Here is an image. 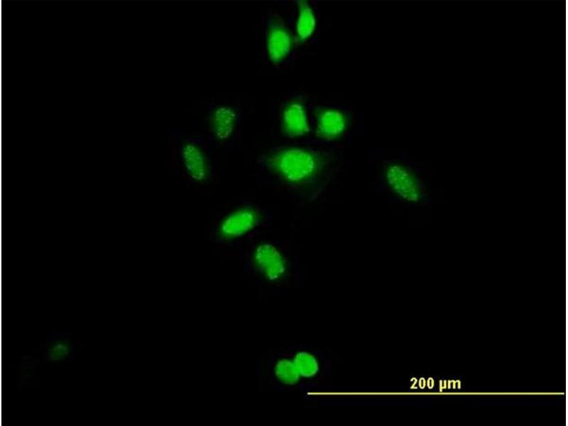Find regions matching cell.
I'll list each match as a JSON object with an SVG mask.
<instances>
[{
  "label": "cell",
  "mask_w": 568,
  "mask_h": 426,
  "mask_svg": "<svg viewBox=\"0 0 568 426\" xmlns=\"http://www.w3.org/2000/svg\"><path fill=\"white\" fill-rule=\"evenodd\" d=\"M266 162L268 169L280 179L298 184L309 181L319 173L322 159L308 149L286 148L271 154Z\"/></svg>",
  "instance_id": "cell-1"
},
{
  "label": "cell",
  "mask_w": 568,
  "mask_h": 426,
  "mask_svg": "<svg viewBox=\"0 0 568 426\" xmlns=\"http://www.w3.org/2000/svg\"><path fill=\"white\" fill-rule=\"evenodd\" d=\"M390 188L403 200L417 203L423 197V189L420 179L408 168L399 164L390 165L386 172Z\"/></svg>",
  "instance_id": "cell-2"
},
{
  "label": "cell",
  "mask_w": 568,
  "mask_h": 426,
  "mask_svg": "<svg viewBox=\"0 0 568 426\" xmlns=\"http://www.w3.org/2000/svg\"><path fill=\"white\" fill-rule=\"evenodd\" d=\"M253 258L257 271L270 281L280 280L285 273L286 263L283 256L271 244H259L253 251Z\"/></svg>",
  "instance_id": "cell-3"
},
{
  "label": "cell",
  "mask_w": 568,
  "mask_h": 426,
  "mask_svg": "<svg viewBox=\"0 0 568 426\" xmlns=\"http://www.w3.org/2000/svg\"><path fill=\"white\" fill-rule=\"evenodd\" d=\"M256 209L243 207L235 210L222 222L219 232L222 237L232 239L241 236L254 229L260 221Z\"/></svg>",
  "instance_id": "cell-4"
},
{
  "label": "cell",
  "mask_w": 568,
  "mask_h": 426,
  "mask_svg": "<svg viewBox=\"0 0 568 426\" xmlns=\"http://www.w3.org/2000/svg\"><path fill=\"white\" fill-rule=\"evenodd\" d=\"M282 130L289 137H299L307 134L310 122L305 106L298 102L288 103L283 111Z\"/></svg>",
  "instance_id": "cell-5"
},
{
  "label": "cell",
  "mask_w": 568,
  "mask_h": 426,
  "mask_svg": "<svg viewBox=\"0 0 568 426\" xmlns=\"http://www.w3.org/2000/svg\"><path fill=\"white\" fill-rule=\"evenodd\" d=\"M293 47V38L288 30L279 23H273L268 31L266 48L270 60L275 63L284 60Z\"/></svg>",
  "instance_id": "cell-6"
},
{
  "label": "cell",
  "mask_w": 568,
  "mask_h": 426,
  "mask_svg": "<svg viewBox=\"0 0 568 426\" xmlns=\"http://www.w3.org/2000/svg\"><path fill=\"white\" fill-rule=\"evenodd\" d=\"M346 119L343 112L334 109L320 111L317 114V136L326 141L339 138L345 131Z\"/></svg>",
  "instance_id": "cell-7"
},
{
  "label": "cell",
  "mask_w": 568,
  "mask_h": 426,
  "mask_svg": "<svg viewBox=\"0 0 568 426\" xmlns=\"http://www.w3.org/2000/svg\"><path fill=\"white\" fill-rule=\"evenodd\" d=\"M181 155L190 177L197 182L204 180L207 175V165L204 154L200 147L192 143H187L183 146Z\"/></svg>",
  "instance_id": "cell-8"
},
{
  "label": "cell",
  "mask_w": 568,
  "mask_h": 426,
  "mask_svg": "<svg viewBox=\"0 0 568 426\" xmlns=\"http://www.w3.org/2000/svg\"><path fill=\"white\" fill-rule=\"evenodd\" d=\"M236 114L227 106L217 108L211 116V129L214 136L221 141L230 138L235 129Z\"/></svg>",
  "instance_id": "cell-9"
},
{
  "label": "cell",
  "mask_w": 568,
  "mask_h": 426,
  "mask_svg": "<svg viewBox=\"0 0 568 426\" xmlns=\"http://www.w3.org/2000/svg\"><path fill=\"white\" fill-rule=\"evenodd\" d=\"M317 25L315 12L305 1L298 2V15L296 21V33L300 40H306L314 33Z\"/></svg>",
  "instance_id": "cell-10"
},
{
  "label": "cell",
  "mask_w": 568,
  "mask_h": 426,
  "mask_svg": "<svg viewBox=\"0 0 568 426\" xmlns=\"http://www.w3.org/2000/svg\"><path fill=\"white\" fill-rule=\"evenodd\" d=\"M293 362L301 377L311 378L320 370V365L316 357L307 351H298L293 358Z\"/></svg>",
  "instance_id": "cell-11"
},
{
  "label": "cell",
  "mask_w": 568,
  "mask_h": 426,
  "mask_svg": "<svg viewBox=\"0 0 568 426\" xmlns=\"http://www.w3.org/2000/svg\"><path fill=\"white\" fill-rule=\"evenodd\" d=\"M275 377L285 385L297 383L300 376L293 360L282 359L278 360L274 366Z\"/></svg>",
  "instance_id": "cell-12"
}]
</instances>
